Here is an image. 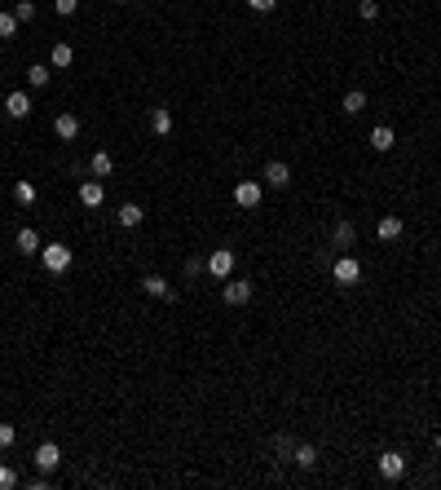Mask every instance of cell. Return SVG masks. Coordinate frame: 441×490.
Wrapping results in <instances>:
<instances>
[{"instance_id":"1","label":"cell","mask_w":441,"mask_h":490,"mask_svg":"<svg viewBox=\"0 0 441 490\" xmlns=\"http://www.w3.org/2000/svg\"><path fill=\"white\" fill-rule=\"evenodd\" d=\"M40 261H44V270H49V274H66L71 270V247L66 243H44Z\"/></svg>"},{"instance_id":"2","label":"cell","mask_w":441,"mask_h":490,"mask_svg":"<svg viewBox=\"0 0 441 490\" xmlns=\"http://www.w3.org/2000/svg\"><path fill=\"white\" fill-rule=\"evenodd\" d=\"M260 199H265V182H252V177H247V182H238V186H234V203H238L243 212L260 208Z\"/></svg>"},{"instance_id":"3","label":"cell","mask_w":441,"mask_h":490,"mask_svg":"<svg viewBox=\"0 0 441 490\" xmlns=\"http://www.w3.org/2000/svg\"><path fill=\"white\" fill-rule=\"evenodd\" d=\"M331 279H336V283H340V288H353V283H357V279H362V261H357V256H349V252H344V256L336 261V265H331Z\"/></svg>"},{"instance_id":"4","label":"cell","mask_w":441,"mask_h":490,"mask_svg":"<svg viewBox=\"0 0 441 490\" xmlns=\"http://www.w3.org/2000/svg\"><path fill=\"white\" fill-rule=\"evenodd\" d=\"M375 469H379L384 482H397V477H406V455H402V450H384V455L375 460Z\"/></svg>"},{"instance_id":"5","label":"cell","mask_w":441,"mask_h":490,"mask_svg":"<svg viewBox=\"0 0 441 490\" xmlns=\"http://www.w3.org/2000/svg\"><path fill=\"white\" fill-rule=\"evenodd\" d=\"M252 283H247V279H225V288H221V301L225 305H247V301H252Z\"/></svg>"},{"instance_id":"6","label":"cell","mask_w":441,"mask_h":490,"mask_svg":"<svg viewBox=\"0 0 441 490\" xmlns=\"http://www.w3.org/2000/svg\"><path fill=\"white\" fill-rule=\"evenodd\" d=\"M208 274H212V279H221V283L234 274V252H230V247H217V252L208 256Z\"/></svg>"},{"instance_id":"7","label":"cell","mask_w":441,"mask_h":490,"mask_svg":"<svg viewBox=\"0 0 441 490\" xmlns=\"http://www.w3.org/2000/svg\"><path fill=\"white\" fill-rule=\"evenodd\" d=\"M31 460H35V469H40V473H53L57 464H62V450H57V441H40Z\"/></svg>"},{"instance_id":"8","label":"cell","mask_w":441,"mask_h":490,"mask_svg":"<svg viewBox=\"0 0 441 490\" xmlns=\"http://www.w3.org/2000/svg\"><path fill=\"white\" fill-rule=\"evenodd\" d=\"M265 186H269V190H287V186H291V168H287L282 159L265 164Z\"/></svg>"},{"instance_id":"9","label":"cell","mask_w":441,"mask_h":490,"mask_svg":"<svg viewBox=\"0 0 441 490\" xmlns=\"http://www.w3.org/2000/svg\"><path fill=\"white\" fill-rule=\"evenodd\" d=\"M331 247H340V252L357 247V225L353 221H336V230H331Z\"/></svg>"},{"instance_id":"10","label":"cell","mask_w":441,"mask_h":490,"mask_svg":"<svg viewBox=\"0 0 441 490\" xmlns=\"http://www.w3.org/2000/svg\"><path fill=\"white\" fill-rule=\"evenodd\" d=\"M14 247H18V252H22V256H35V252H40V247H44V243H40V234H35V230H31V225H22V230L14 234Z\"/></svg>"},{"instance_id":"11","label":"cell","mask_w":441,"mask_h":490,"mask_svg":"<svg viewBox=\"0 0 441 490\" xmlns=\"http://www.w3.org/2000/svg\"><path fill=\"white\" fill-rule=\"evenodd\" d=\"M106 190H102V177H93V182H80V203L84 208H102Z\"/></svg>"},{"instance_id":"12","label":"cell","mask_w":441,"mask_h":490,"mask_svg":"<svg viewBox=\"0 0 441 490\" xmlns=\"http://www.w3.org/2000/svg\"><path fill=\"white\" fill-rule=\"evenodd\" d=\"M150 133L154 137H168L172 133V111H168V106H150Z\"/></svg>"},{"instance_id":"13","label":"cell","mask_w":441,"mask_h":490,"mask_svg":"<svg viewBox=\"0 0 441 490\" xmlns=\"http://www.w3.org/2000/svg\"><path fill=\"white\" fill-rule=\"evenodd\" d=\"M119 225H124V230H133V225H141L146 221V208H141V203H119Z\"/></svg>"},{"instance_id":"14","label":"cell","mask_w":441,"mask_h":490,"mask_svg":"<svg viewBox=\"0 0 441 490\" xmlns=\"http://www.w3.org/2000/svg\"><path fill=\"white\" fill-rule=\"evenodd\" d=\"M5 115L9 119H27L31 115V98H27V93H9V98H5Z\"/></svg>"},{"instance_id":"15","label":"cell","mask_w":441,"mask_h":490,"mask_svg":"<svg viewBox=\"0 0 441 490\" xmlns=\"http://www.w3.org/2000/svg\"><path fill=\"white\" fill-rule=\"evenodd\" d=\"M53 133L62 137V141H75V137H80V119L71 115V111H66V115H57V119H53Z\"/></svg>"},{"instance_id":"16","label":"cell","mask_w":441,"mask_h":490,"mask_svg":"<svg viewBox=\"0 0 441 490\" xmlns=\"http://www.w3.org/2000/svg\"><path fill=\"white\" fill-rule=\"evenodd\" d=\"M141 292L146 296H154V301H168V279H159V274H146V279H141Z\"/></svg>"},{"instance_id":"17","label":"cell","mask_w":441,"mask_h":490,"mask_svg":"<svg viewBox=\"0 0 441 490\" xmlns=\"http://www.w3.org/2000/svg\"><path fill=\"white\" fill-rule=\"evenodd\" d=\"M397 146V133H393L388 124H375L371 128V150H393Z\"/></svg>"},{"instance_id":"18","label":"cell","mask_w":441,"mask_h":490,"mask_svg":"<svg viewBox=\"0 0 441 490\" xmlns=\"http://www.w3.org/2000/svg\"><path fill=\"white\" fill-rule=\"evenodd\" d=\"M291 464H296V469H314V464H318V446H314V441H300V446L291 450Z\"/></svg>"},{"instance_id":"19","label":"cell","mask_w":441,"mask_h":490,"mask_svg":"<svg viewBox=\"0 0 441 490\" xmlns=\"http://www.w3.org/2000/svg\"><path fill=\"white\" fill-rule=\"evenodd\" d=\"M375 234L384 238V243H393V238H402V217H393V212H388V217H379Z\"/></svg>"},{"instance_id":"20","label":"cell","mask_w":441,"mask_h":490,"mask_svg":"<svg viewBox=\"0 0 441 490\" xmlns=\"http://www.w3.org/2000/svg\"><path fill=\"white\" fill-rule=\"evenodd\" d=\"M340 111L344 115H362L366 111V93L362 89H349V93H344V102H340Z\"/></svg>"},{"instance_id":"21","label":"cell","mask_w":441,"mask_h":490,"mask_svg":"<svg viewBox=\"0 0 441 490\" xmlns=\"http://www.w3.org/2000/svg\"><path fill=\"white\" fill-rule=\"evenodd\" d=\"M89 173H93V177H111V173H115V159H111L106 150H98V155L89 159Z\"/></svg>"},{"instance_id":"22","label":"cell","mask_w":441,"mask_h":490,"mask_svg":"<svg viewBox=\"0 0 441 490\" xmlns=\"http://www.w3.org/2000/svg\"><path fill=\"white\" fill-rule=\"evenodd\" d=\"M75 62V49L62 40V44H53V53H49V67H71Z\"/></svg>"},{"instance_id":"23","label":"cell","mask_w":441,"mask_h":490,"mask_svg":"<svg viewBox=\"0 0 441 490\" xmlns=\"http://www.w3.org/2000/svg\"><path fill=\"white\" fill-rule=\"evenodd\" d=\"M27 85H31V89H44V85H49V67H44V62L27 67Z\"/></svg>"},{"instance_id":"24","label":"cell","mask_w":441,"mask_h":490,"mask_svg":"<svg viewBox=\"0 0 441 490\" xmlns=\"http://www.w3.org/2000/svg\"><path fill=\"white\" fill-rule=\"evenodd\" d=\"M14 199L22 203V208H31V203H35V186L31 182H14Z\"/></svg>"},{"instance_id":"25","label":"cell","mask_w":441,"mask_h":490,"mask_svg":"<svg viewBox=\"0 0 441 490\" xmlns=\"http://www.w3.org/2000/svg\"><path fill=\"white\" fill-rule=\"evenodd\" d=\"M18 35V18L14 14H0V40H14Z\"/></svg>"},{"instance_id":"26","label":"cell","mask_w":441,"mask_h":490,"mask_svg":"<svg viewBox=\"0 0 441 490\" xmlns=\"http://www.w3.org/2000/svg\"><path fill=\"white\" fill-rule=\"evenodd\" d=\"M357 14H362V22H375L379 18V5H375V0H357Z\"/></svg>"},{"instance_id":"27","label":"cell","mask_w":441,"mask_h":490,"mask_svg":"<svg viewBox=\"0 0 441 490\" xmlns=\"http://www.w3.org/2000/svg\"><path fill=\"white\" fill-rule=\"evenodd\" d=\"M14 18H18V22H31V18H35V5H31V0H18V5H14Z\"/></svg>"},{"instance_id":"28","label":"cell","mask_w":441,"mask_h":490,"mask_svg":"<svg viewBox=\"0 0 441 490\" xmlns=\"http://www.w3.org/2000/svg\"><path fill=\"white\" fill-rule=\"evenodd\" d=\"M14 441H18V428L14 424H0V450H9Z\"/></svg>"},{"instance_id":"29","label":"cell","mask_w":441,"mask_h":490,"mask_svg":"<svg viewBox=\"0 0 441 490\" xmlns=\"http://www.w3.org/2000/svg\"><path fill=\"white\" fill-rule=\"evenodd\" d=\"M204 270H208V261H199V256H186V279H199Z\"/></svg>"},{"instance_id":"30","label":"cell","mask_w":441,"mask_h":490,"mask_svg":"<svg viewBox=\"0 0 441 490\" xmlns=\"http://www.w3.org/2000/svg\"><path fill=\"white\" fill-rule=\"evenodd\" d=\"M9 486H18V473L9 464H0V490H9Z\"/></svg>"},{"instance_id":"31","label":"cell","mask_w":441,"mask_h":490,"mask_svg":"<svg viewBox=\"0 0 441 490\" xmlns=\"http://www.w3.org/2000/svg\"><path fill=\"white\" fill-rule=\"evenodd\" d=\"M53 9H57V14H62V18H71V14H75V9H80V0H53Z\"/></svg>"},{"instance_id":"32","label":"cell","mask_w":441,"mask_h":490,"mask_svg":"<svg viewBox=\"0 0 441 490\" xmlns=\"http://www.w3.org/2000/svg\"><path fill=\"white\" fill-rule=\"evenodd\" d=\"M273 450H278L282 460H291V450H296V446H291V437H278V441H273Z\"/></svg>"},{"instance_id":"33","label":"cell","mask_w":441,"mask_h":490,"mask_svg":"<svg viewBox=\"0 0 441 490\" xmlns=\"http://www.w3.org/2000/svg\"><path fill=\"white\" fill-rule=\"evenodd\" d=\"M273 5H278V0H247V9H256V14H269Z\"/></svg>"},{"instance_id":"34","label":"cell","mask_w":441,"mask_h":490,"mask_svg":"<svg viewBox=\"0 0 441 490\" xmlns=\"http://www.w3.org/2000/svg\"><path fill=\"white\" fill-rule=\"evenodd\" d=\"M433 446H437V455H441V433H437V441H433Z\"/></svg>"},{"instance_id":"35","label":"cell","mask_w":441,"mask_h":490,"mask_svg":"<svg viewBox=\"0 0 441 490\" xmlns=\"http://www.w3.org/2000/svg\"><path fill=\"white\" fill-rule=\"evenodd\" d=\"M119 5H124V0H119Z\"/></svg>"}]
</instances>
